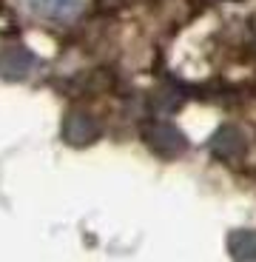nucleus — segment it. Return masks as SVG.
Here are the masks:
<instances>
[{
    "instance_id": "1",
    "label": "nucleus",
    "mask_w": 256,
    "mask_h": 262,
    "mask_svg": "<svg viewBox=\"0 0 256 262\" xmlns=\"http://www.w3.org/2000/svg\"><path fill=\"white\" fill-rule=\"evenodd\" d=\"M34 14L40 17H52V20H66L72 14L80 12L83 0H23Z\"/></svg>"
},
{
    "instance_id": "2",
    "label": "nucleus",
    "mask_w": 256,
    "mask_h": 262,
    "mask_svg": "<svg viewBox=\"0 0 256 262\" xmlns=\"http://www.w3.org/2000/svg\"><path fill=\"white\" fill-rule=\"evenodd\" d=\"M148 143H151V148L154 151H159V154H179V151L185 148V140H182V134L179 131H174L171 125H157V128L148 134Z\"/></svg>"
},
{
    "instance_id": "3",
    "label": "nucleus",
    "mask_w": 256,
    "mask_h": 262,
    "mask_svg": "<svg viewBox=\"0 0 256 262\" xmlns=\"http://www.w3.org/2000/svg\"><path fill=\"white\" fill-rule=\"evenodd\" d=\"M228 248L239 262H253L256 259V231H234L228 239Z\"/></svg>"
}]
</instances>
